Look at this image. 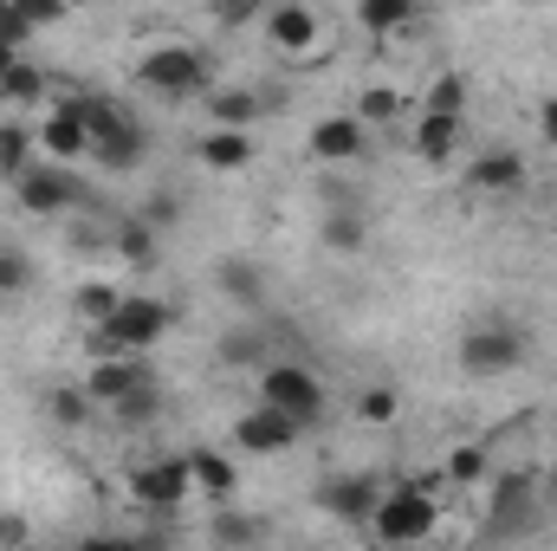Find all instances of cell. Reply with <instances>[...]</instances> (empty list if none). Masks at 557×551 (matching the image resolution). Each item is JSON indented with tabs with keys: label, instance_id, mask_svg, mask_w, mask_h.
Instances as JSON below:
<instances>
[{
	"label": "cell",
	"instance_id": "6da1fadb",
	"mask_svg": "<svg viewBox=\"0 0 557 551\" xmlns=\"http://www.w3.org/2000/svg\"><path fill=\"white\" fill-rule=\"evenodd\" d=\"M169 325H175V311H169L162 298L124 292V305H117L104 325H91V357H111V351H137V357H143Z\"/></svg>",
	"mask_w": 557,
	"mask_h": 551
},
{
	"label": "cell",
	"instance_id": "7a4b0ae2",
	"mask_svg": "<svg viewBox=\"0 0 557 551\" xmlns=\"http://www.w3.org/2000/svg\"><path fill=\"white\" fill-rule=\"evenodd\" d=\"M137 85L149 98H169V105L201 98V91H208V59H201L195 46H156V52H143Z\"/></svg>",
	"mask_w": 557,
	"mask_h": 551
},
{
	"label": "cell",
	"instance_id": "3957f363",
	"mask_svg": "<svg viewBox=\"0 0 557 551\" xmlns=\"http://www.w3.org/2000/svg\"><path fill=\"white\" fill-rule=\"evenodd\" d=\"M370 526H376V539H389V546H421V539H434V526H441V500H434V487H396V493L376 500Z\"/></svg>",
	"mask_w": 557,
	"mask_h": 551
},
{
	"label": "cell",
	"instance_id": "277c9868",
	"mask_svg": "<svg viewBox=\"0 0 557 551\" xmlns=\"http://www.w3.org/2000/svg\"><path fill=\"white\" fill-rule=\"evenodd\" d=\"M519 364H525V338L512 325H480V331L460 338V370L467 377H506Z\"/></svg>",
	"mask_w": 557,
	"mask_h": 551
},
{
	"label": "cell",
	"instance_id": "5b68a950",
	"mask_svg": "<svg viewBox=\"0 0 557 551\" xmlns=\"http://www.w3.org/2000/svg\"><path fill=\"white\" fill-rule=\"evenodd\" d=\"M260 403L298 415V421L311 428V421L324 415V383H318L305 364H267V377H260Z\"/></svg>",
	"mask_w": 557,
	"mask_h": 551
},
{
	"label": "cell",
	"instance_id": "8992f818",
	"mask_svg": "<svg viewBox=\"0 0 557 551\" xmlns=\"http://www.w3.org/2000/svg\"><path fill=\"white\" fill-rule=\"evenodd\" d=\"M131 493H137L149 513H175V506L195 493L188 454H162V461H143V467H131Z\"/></svg>",
	"mask_w": 557,
	"mask_h": 551
},
{
	"label": "cell",
	"instance_id": "52a82bcc",
	"mask_svg": "<svg viewBox=\"0 0 557 551\" xmlns=\"http://www.w3.org/2000/svg\"><path fill=\"white\" fill-rule=\"evenodd\" d=\"M267 39H273L285 59H318L324 20H318L305 0H273V7H267Z\"/></svg>",
	"mask_w": 557,
	"mask_h": 551
},
{
	"label": "cell",
	"instance_id": "ba28073f",
	"mask_svg": "<svg viewBox=\"0 0 557 551\" xmlns=\"http://www.w3.org/2000/svg\"><path fill=\"white\" fill-rule=\"evenodd\" d=\"M298 434H305V421L273 409V403H260V409H247L234 421V448H247V454H285Z\"/></svg>",
	"mask_w": 557,
	"mask_h": 551
},
{
	"label": "cell",
	"instance_id": "9c48e42d",
	"mask_svg": "<svg viewBox=\"0 0 557 551\" xmlns=\"http://www.w3.org/2000/svg\"><path fill=\"white\" fill-rule=\"evenodd\" d=\"M13 182H20L13 195H20L26 215H65V208L78 201V182H72L65 169H20Z\"/></svg>",
	"mask_w": 557,
	"mask_h": 551
},
{
	"label": "cell",
	"instance_id": "30bf717a",
	"mask_svg": "<svg viewBox=\"0 0 557 551\" xmlns=\"http://www.w3.org/2000/svg\"><path fill=\"white\" fill-rule=\"evenodd\" d=\"M143 383H149V370L137 364V351H111V357H98V364H91V377H85V390H91L104 409H111L117 396L143 390Z\"/></svg>",
	"mask_w": 557,
	"mask_h": 551
},
{
	"label": "cell",
	"instance_id": "8fae6325",
	"mask_svg": "<svg viewBox=\"0 0 557 551\" xmlns=\"http://www.w3.org/2000/svg\"><path fill=\"white\" fill-rule=\"evenodd\" d=\"M376 500H383V487H376L370 474H337V480H324V487H318V506H324V513H337V519H370V513H376Z\"/></svg>",
	"mask_w": 557,
	"mask_h": 551
},
{
	"label": "cell",
	"instance_id": "7c38bea8",
	"mask_svg": "<svg viewBox=\"0 0 557 551\" xmlns=\"http://www.w3.org/2000/svg\"><path fill=\"white\" fill-rule=\"evenodd\" d=\"M39 143L59 156V162H72V156H91V124H85V98H65L52 118H46V131Z\"/></svg>",
	"mask_w": 557,
	"mask_h": 551
},
{
	"label": "cell",
	"instance_id": "4fadbf2b",
	"mask_svg": "<svg viewBox=\"0 0 557 551\" xmlns=\"http://www.w3.org/2000/svg\"><path fill=\"white\" fill-rule=\"evenodd\" d=\"M363 118H318L311 124V156L318 162H350V156H363Z\"/></svg>",
	"mask_w": 557,
	"mask_h": 551
},
{
	"label": "cell",
	"instance_id": "5bb4252c",
	"mask_svg": "<svg viewBox=\"0 0 557 551\" xmlns=\"http://www.w3.org/2000/svg\"><path fill=\"white\" fill-rule=\"evenodd\" d=\"M188 474H195L201 500H234V487H240V467L221 448H188Z\"/></svg>",
	"mask_w": 557,
	"mask_h": 551
},
{
	"label": "cell",
	"instance_id": "9a60e30c",
	"mask_svg": "<svg viewBox=\"0 0 557 551\" xmlns=\"http://www.w3.org/2000/svg\"><path fill=\"white\" fill-rule=\"evenodd\" d=\"M519 182H525V156L519 149H486L473 162V175H467V188H480V195H512Z\"/></svg>",
	"mask_w": 557,
	"mask_h": 551
},
{
	"label": "cell",
	"instance_id": "2e32d148",
	"mask_svg": "<svg viewBox=\"0 0 557 551\" xmlns=\"http://www.w3.org/2000/svg\"><path fill=\"white\" fill-rule=\"evenodd\" d=\"M201 162L208 169H247L253 162V137L234 124H214V137H201Z\"/></svg>",
	"mask_w": 557,
	"mask_h": 551
},
{
	"label": "cell",
	"instance_id": "e0dca14e",
	"mask_svg": "<svg viewBox=\"0 0 557 551\" xmlns=\"http://www.w3.org/2000/svg\"><path fill=\"white\" fill-rule=\"evenodd\" d=\"M214 285H221L234 305H247V311L267 298V273H260L253 260H221V267H214Z\"/></svg>",
	"mask_w": 557,
	"mask_h": 551
},
{
	"label": "cell",
	"instance_id": "ac0fdd59",
	"mask_svg": "<svg viewBox=\"0 0 557 551\" xmlns=\"http://www.w3.org/2000/svg\"><path fill=\"white\" fill-rule=\"evenodd\" d=\"M454 143H460V118H447V111H428V118L416 124V156L421 162H447Z\"/></svg>",
	"mask_w": 557,
	"mask_h": 551
},
{
	"label": "cell",
	"instance_id": "d6986e66",
	"mask_svg": "<svg viewBox=\"0 0 557 551\" xmlns=\"http://www.w3.org/2000/svg\"><path fill=\"white\" fill-rule=\"evenodd\" d=\"M318 241H324L331 254H357V247H363V215H357L350 201L324 208V228H318Z\"/></svg>",
	"mask_w": 557,
	"mask_h": 551
},
{
	"label": "cell",
	"instance_id": "ffe728a7",
	"mask_svg": "<svg viewBox=\"0 0 557 551\" xmlns=\"http://www.w3.org/2000/svg\"><path fill=\"white\" fill-rule=\"evenodd\" d=\"M416 13H421L416 0H357V20H363V33H403Z\"/></svg>",
	"mask_w": 557,
	"mask_h": 551
},
{
	"label": "cell",
	"instance_id": "44dd1931",
	"mask_svg": "<svg viewBox=\"0 0 557 551\" xmlns=\"http://www.w3.org/2000/svg\"><path fill=\"white\" fill-rule=\"evenodd\" d=\"M486 467H493V448H486V441H460V448L447 454V480H454V487H480Z\"/></svg>",
	"mask_w": 557,
	"mask_h": 551
},
{
	"label": "cell",
	"instance_id": "7402d4cb",
	"mask_svg": "<svg viewBox=\"0 0 557 551\" xmlns=\"http://www.w3.org/2000/svg\"><path fill=\"white\" fill-rule=\"evenodd\" d=\"M117 254H124V260H137V267H149V260H156V221H149V215L117 221Z\"/></svg>",
	"mask_w": 557,
	"mask_h": 551
},
{
	"label": "cell",
	"instance_id": "603a6c76",
	"mask_svg": "<svg viewBox=\"0 0 557 551\" xmlns=\"http://www.w3.org/2000/svg\"><path fill=\"white\" fill-rule=\"evenodd\" d=\"M208 111H214V124L247 131V124L260 118V98H253V91H214V98H208Z\"/></svg>",
	"mask_w": 557,
	"mask_h": 551
},
{
	"label": "cell",
	"instance_id": "cb8c5ba5",
	"mask_svg": "<svg viewBox=\"0 0 557 551\" xmlns=\"http://www.w3.org/2000/svg\"><path fill=\"white\" fill-rule=\"evenodd\" d=\"M117 305H124V285H104V279L78 285V318H85V325H104Z\"/></svg>",
	"mask_w": 557,
	"mask_h": 551
},
{
	"label": "cell",
	"instance_id": "d4e9b609",
	"mask_svg": "<svg viewBox=\"0 0 557 551\" xmlns=\"http://www.w3.org/2000/svg\"><path fill=\"white\" fill-rule=\"evenodd\" d=\"M39 91H46V72H39V65H26V59H20V65L0 78V105H20V111H26Z\"/></svg>",
	"mask_w": 557,
	"mask_h": 551
},
{
	"label": "cell",
	"instance_id": "484cf974",
	"mask_svg": "<svg viewBox=\"0 0 557 551\" xmlns=\"http://www.w3.org/2000/svg\"><path fill=\"white\" fill-rule=\"evenodd\" d=\"M33 143H39V131H26V124H0V175H20L26 156H33Z\"/></svg>",
	"mask_w": 557,
	"mask_h": 551
},
{
	"label": "cell",
	"instance_id": "4316f807",
	"mask_svg": "<svg viewBox=\"0 0 557 551\" xmlns=\"http://www.w3.org/2000/svg\"><path fill=\"white\" fill-rule=\"evenodd\" d=\"M111 409H117L124 428H149V421L162 415V396H156V383H143V390H131V396H117Z\"/></svg>",
	"mask_w": 557,
	"mask_h": 551
},
{
	"label": "cell",
	"instance_id": "83f0119b",
	"mask_svg": "<svg viewBox=\"0 0 557 551\" xmlns=\"http://www.w3.org/2000/svg\"><path fill=\"white\" fill-rule=\"evenodd\" d=\"M33 285V260L20 247H0V298H20Z\"/></svg>",
	"mask_w": 557,
	"mask_h": 551
},
{
	"label": "cell",
	"instance_id": "f1b7e54d",
	"mask_svg": "<svg viewBox=\"0 0 557 551\" xmlns=\"http://www.w3.org/2000/svg\"><path fill=\"white\" fill-rule=\"evenodd\" d=\"M493 506H499V526H512L525 506H532V480L519 474V480H499V493H493Z\"/></svg>",
	"mask_w": 557,
	"mask_h": 551
},
{
	"label": "cell",
	"instance_id": "f546056e",
	"mask_svg": "<svg viewBox=\"0 0 557 551\" xmlns=\"http://www.w3.org/2000/svg\"><path fill=\"white\" fill-rule=\"evenodd\" d=\"M91 409H98V396H91V390H52V415H59V421H72V428H78V421H91Z\"/></svg>",
	"mask_w": 557,
	"mask_h": 551
},
{
	"label": "cell",
	"instance_id": "4dcf8cb0",
	"mask_svg": "<svg viewBox=\"0 0 557 551\" xmlns=\"http://www.w3.org/2000/svg\"><path fill=\"white\" fill-rule=\"evenodd\" d=\"M460 105H467V78H434V91H428V111H447V118H460Z\"/></svg>",
	"mask_w": 557,
	"mask_h": 551
},
{
	"label": "cell",
	"instance_id": "1f68e13d",
	"mask_svg": "<svg viewBox=\"0 0 557 551\" xmlns=\"http://www.w3.org/2000/svg\"><path fill=\"white\" fill-rule=\"evenodd\" d=\"M396 111H403V98H396L389 85H376V91H363V111H357V118H363V124H389Z\"/></svg>",
	"mask_w": 557,
	"mask_h": 551
},
{
	"label": "cell",
	"instance_id": "d6a6232c",
	"mask_svg": "<svg viewBox=\"0 0 557 551\" xmlns=\"http://www.w3.org/2000/svg\"><path fill=\"white\" fill-rule=\"evenodd\" d=\"M396 409H403V396H396V390H383V383H376V390H363V403H357L363 421H396Z\"/></svg>",
	"mask_w": 557,
	"mask_h": 551
},
{
	"label": "cell",
	"instance_id": "836d02e7",
	"mask_svg": "<svg viewBox=\"0 0 557 551\" xmlns=\"http://www.w3.org/2000/svg\"><path fill=\"white\" fill-rule=\"evenodd\" d=\"M33 33H39V26H33V20L13 7V0H0V46H26Z\"/></svg>",
	"mask_w": 557,
	"mask_h": 551
},
{
	"label": "cell",
	"instance_id": "e575fe53",
	"mask_svg": "<svg viewBox=\"0 0 557 551\" xmlns=\"http://www.w3.org/2000/svg\"><path fill=\"white\" fill-rule=\"evenodd\" d=\"M13 7H20V13H26V20H33V26H59V20H65V13H72V7H65V0H13Z\"/></svg>",
	"mask_w": 557,
	"mask_h": 551
},
{
	"label": "cell",
	"instance_id": "d590c367",
	"mask_svg": "<svg viewBox=\"0 0 557 551\" xmlns=\"http://www.w3.org/2000/svg\"><path fill=\"white\" fill-rule=\"evenodd\" d=\"M221 357H227V364H253V357H260V338H253V331H234V338H221Z\"/></svg>",
	"mask_w": 557,
	"mask_h": 551
},
{
	"label": "cell",
	"instance_id": "8d00e7d4",
	"mask_svg": "<svg viewBox=\"0 0 557 551\" xmlns=\"http://www.w3.org/2000/svg\"><path fill=\"white\" fill-rule=\"evenodd\" d=\"M539 137H545V143L557 149V91L545 98V105H539Z\"/></svg>",
	"mask_w": 557,
	"mask_h": 551
},
{
	"label": "cell",
	"instance_id": "74e56055",
	"mask_svg": "<svg viewBox=\"0 0 557 551\" xmlns=\"http://www.w3.org/2000/svg\"><path fill=\"white\" fill-rule=\"evenodd\" d=\"M253 7H260V0H221V7H214V13H221V20H227V26H240V20H253Z\"/></svg>",
	"mask_w": 557,
	"mask_h": 551
},
{
	"label": "cell",
	"instance_id": "f35d334b",
	"mask_svg": "<svg viewBox=\"0 0 557 551\" xmlns=\"http://www.w3.org/2000/svg\"><path fill=\"white\" fill-rule=\"evenodd\" d=\"M149 221H156V228H162V221H182V201H169V195H156V201H149Z\"/></svg>",
	"mask_w": 557,
	"mask_h": 551
},
{
	"label": "cell",
	"instance_id": "ab89813d",
	"mask_svg": "<svg viewBox=\"0 0 557 551\" xmlns=\"http://www.w3.org/2000/svg\"><path fill=\"white\" fill-rule=\"evenodd\" d=\"M214 532H221V539H253V526H247V519H227V513L214 519Z\"/></svg>",
	"mask_w": 557,
	"mask_h": 551
},
{
	"label": "cell",
	"instance_id": "60d3db41",
	"mask_svg": "<svg viewBox=\"0 0 557 551\" xmlns=\"http://www.w3.org/2000/svg\"><path fill=\"white\" fill-rule=\"evenodd\" d=\"M26 539V519H13V513H0V546H20Z\"/></svg>",
	"mask_w": 557,
	"mask_h": 551
},
{
	"label": "cell",
	"instance_id": "b9f144b4",
	"mask_svg": "<svg viewBox=\"0 0 557 551\" xmlns=\"http://www.w3.org/2000/svg\"><path fill=\"white\" fill-rule=\"evenodd\" d=\"M13 65H20V46H0V78H7Z\"/></svg>",
	"mask_w": 557,
	"mask_h": 551
},
{
	"label": "cell",
	"instance_id": "7bdbcfd3",
	"mask_svg": "<svg viewBox=\"0 0 557 551\" xmlns=\"http://www.w3.org/2000/svg\"><path fill=\"white\" fill-rule=\"evenodd\" d=\"M65 7H98V0H65Z\"/></svg>",
	"mask_w": 557,
	"mask_h": 551
},
{
	"label": "cell",
	"instance_id": "ee69618b",
	"mask_svg": "<svg viewBox=\"0 0 557 551\" xmlns=\"http://www.w3.org/2000/svg\"><path fill=\"white\" fill-rule=\"evenodd\" d=\"M552 493H557V467H552Z\"/></svg>",
	"mask_w": 557,
	"mask_h": 551
}]
</instances>
